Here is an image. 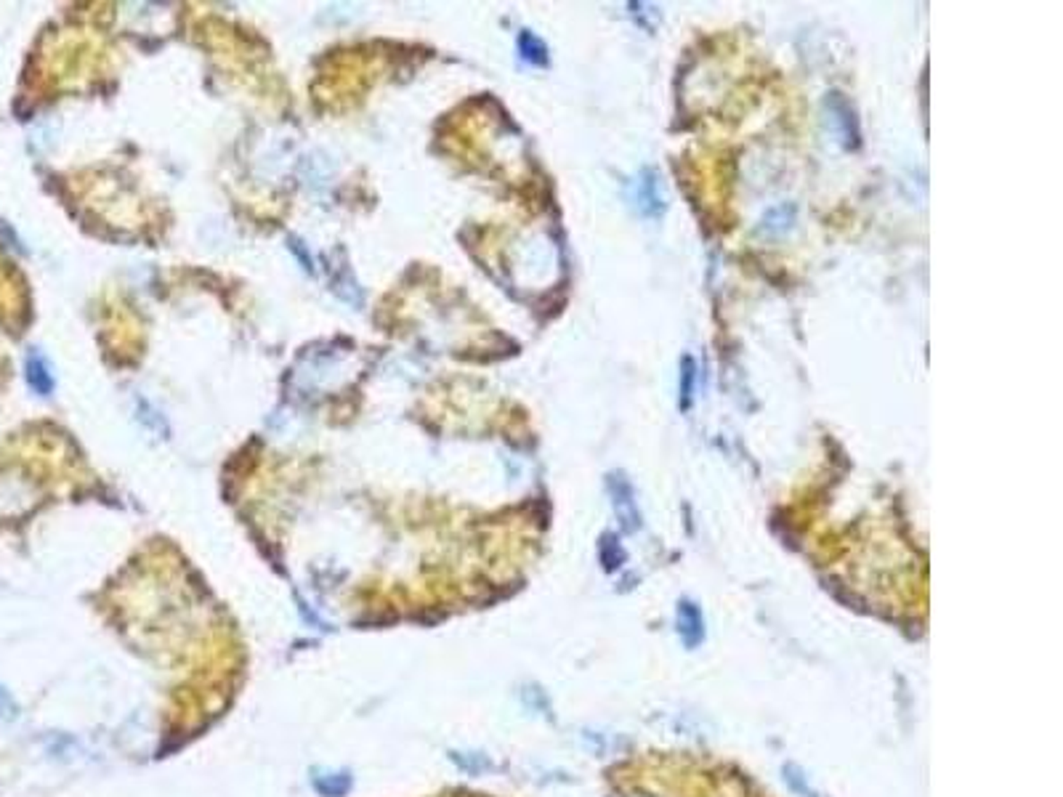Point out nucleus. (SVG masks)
Returning <instances> with one entry per match:
<instances>
[{"label":"nucleus","instance_id":"obj_5","mask_svg":"<svg viewBox=\"0 0 1063 797\" xmlns=\"http://www.w3.org/2000/svg\"><path fill=\"white\" fill-rule=\"evenodd\" d=\"M27 380H30V386H32L40 396H48V394H51L54 377H51V372H48V367H46L40 354H30V360H27Z\"/></svg>","mask_w":1063,"mask_h":797},{"label":"nucleus","instance_id":"obj_4","mask_svg":"<svg viewBox=\"0 0 1063 797\" xmlns=\"http://www.w3.org/2000/svg\"><path fill=\"white\" fill-rule=\"evenodd\" d=\"M678 633H681V638L686 641V646H691V649H694V646L702 641V636H704L702 614H699V609H696L691 601L678 603Z\"/></svg>","mask_w":1063,"mask_h":797},{"label":"nucleus","instance_id":"obj_2","mask_svg":"<svg viewBox=\"0 0 1063 797\" xmlns=\"http://www.w3.org/2000/svg\"><path fill=\"white\" fill-rule=\"evenodd\" d=\"M609 487H611V495H614L617 513L622 515L627 529H635L641 524V515H638V507H635V500H633V487L627 484V479L622 473H614L609 479Z\"/></svg>","mask_w":1063,"mask_h":797},{"label":"nucleus","instance_id":"obj_7","mask_svg":"<svg viewBox=\"0 0 1063 797\" xmlns=\"http://www.w3.org/2000/svg\"><path fill=\"white\" fill-rule=\"evenodd\" d=\"M694 377H696V364L691 357L681 360V410L691 407L694 399Z\"/></svg>","mask_w":1063,"mask_h":797},{"label":"nucleus","instance_id":"obj_9","mask_svg":"<svg viewBox=\"0 0 1063 797\" xmlns=\"http://www.w3.org/2000/svg\"><path fill=\"white\" fill-rule=\"evenodd\" d=\"M19 718V705L13 702V697L0 686V723H11Z\"/></svg>","mask_w":1063,"mask_h":797},{"label":"nucleus","instance_id":"obj_3","mask_svg":"<svg viewBox=\"0 0 1063 797\" xmlns=\"http://www.w3.org/2000/svg\"><path fill=\"white\" fill-rule=\"evenodd\" d=\"M311 787L322 797H346L354 787V779L349 771H322L319 768L311 776Z\"/></svg>","mask_w":1063,"mask_h":797},{"label":"nucleus","instance_id":"obj_1","mask_svg":"<svg viewBox=\"0 0 1063 797\" xmlns=\"http://www.w3.org/2000/svg\"><path fill=\"white\" fill-rule=\"evenodd\" d=\"M630 205L646 218L660 216L665 211V195H662V178L654 168H644L635 181L630 184Z\"/></svg>","mask_w":1063,"mask_h":797},{"label":"nucleus","instance_id":"obj_8","mask_svg":"<svg viewBox=\"0 0 1063 797\" xmlns=\"http://www.w3.org/2000/svg\"><path fill=\"white\" fill-rule=\"evenodd\" d=\"M453 760L468 774H481L484 768H489V760L476 752H453Z\"/></svg>","mask_w":1063,"mask_h":797},{"label":"nucleus","instance_id":"obj_6","mask_svg":"<svg viewBox=\"0 0 1063 797\" xmlns=\"http://www.w3.org/2000/svg\"><path fill=\"white\" fill-rule=\"evenodd\" d=\"M519 51H522L524 62H530V65H537V67H545V65H548V48H545V43H542L537 35H532V32H522V35H519Z\"/></svg>","mask_w":1063,"mask_h":797}]
</instances>
